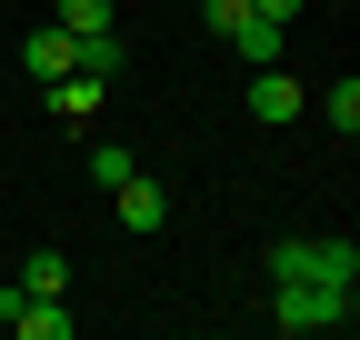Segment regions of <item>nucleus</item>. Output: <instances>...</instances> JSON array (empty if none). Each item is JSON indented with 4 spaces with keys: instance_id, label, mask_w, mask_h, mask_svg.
I'll return each instance as SVG.
<instances>
[{
    "instance_id": "obj_1",
    "label": "nucleus",
    "mask_w": 360,
    "mask_h": 340,
    "mask_svg": "<svg viewBox=\"0 0 360 340\" xmlns=\"http://www.w3.org/2000/svg\"><path fill=\"white\" fill-rule=\"evenodd\" d=\"M270 280H340L360 290V240H270Z\"/></svg>"
},
{
    "instance_id": "obj_2",
    "label": "nucleus",
    "mask_w": 360,
    "mask_h": 340,
    "mask_svg": "<svg viewBox=\"0 0 360 340\" xmlns=\"http://www.w3.org/2000/svg\"><path fill=\"white\" fill-rule=\"evenodd\" d=\"M270 320L281 330H350V290L340 280H270Z\"/></svg>"
},
{
    "instance_id": "obj_3",
    "label": "nucleus",
    "mask_w": 360,
    "mask_h": 340,
    "mask_svg": "<svg viewBox=\"0 0 360 340\" xmlns=\"http://www.w3.org/2000/svg\"><path fill=\"white\" fill-rule=\"evenodd\" d=\"M0 330H20V340H70V310L51 301V290H0Z\"/></svg>"
},
{
    "instance_id": "obj_4",
    "label": "nucleus",
    "mask_w": 360,
    "mask_h": 340,
    "mask_svg": "<svg viewBox=\"0 0 360 340\" xmlns=\"http://www.w3.org/2000/svg\"><path fill=\"white\" fill-rule=\"evenodd\" d=\"M300 110H310V91H300L281 60H270V70H250V120H270V131H281V120H300Z\"/></svg>"
},
{
    "instance_id": "obj_5",
    "label": "nucleus",
    "mask_w": 360,
    "mask_h": 340,
    "mask_svg": "<svg viewBox=\"0 0 360 340\" xmlns=\"http://www.w3.org/2000/svg\"><path fill=\"white\" fill-rule=\"evenodd\" d=\"M110 200H120V230H160V221H170V200H160V181H141V170H130V181H120Z\"/></svg>"
},
{
    "instance_id": "obj_6",
    "label": "nucleus",
    "mask_w": 360,
    "mask_h": 340,
    "mask_svg": "<svg viewBox=\"0 0 360 340\" xmlns=\"http://www.w3.org/2000/svg\"><path fill=\"white\" fill-rule=\"evenodd\" d=\"M20 60H30V70H40V80H60V70H70V60H80V40H70V30H60V20H51V30H30V40H20Z\"/></svg>"
},
{
    "instance_id": "obj_7",
    "label": "nucleus",
    "mask_w": 360,
    "mask_h": 340,
    "mask_svg": "<svg viewBox=\"0 0 360 340\" xmlns=\"http://www.w3.org/2000/svg\"><path fill=\"white\" fill-rule=\"evenodd\" d=\"M60 280H70V261L40 240V250H20V280H11V290H51V301H60Z\"/></svg>"
},
{
    "instance_id": "obj_8",
    "label": "nucleus",
    "mask_w": 360,
    "mask_h": 340,
    "mask_svg": "<svg viewBox=\"0 0 360 340\" xmlns=\"http://www.w3.org/2000/svg\"><path fill=\"white\" fill-rule=\"evenodd\" d=\"M231 51H240L250 70H270V60H281V20H260V11H250V20L231 30Z\"/></svg>"
},
{
    "instance_id": "obj_9",
    "label": "nucleus",
    "mask_w": 360,
    "mask_h": 340,
    "mask_svg": "<svg viewBox=\"0 0 360 340\" xmlns=\"http://www.w3.org/2000/svg\"><path fill=\"white\" fill-rule=\"evenodd\" d=\"M51 110L60 120H90V110H101V80H90V70H60L51 80Z\"/></svg>"
},
{
    "instance_id": "obj_10",
    "label": "nucleus",
    "mask_w": 360,
    "mask_h": 340,
    "mask_svg": "<svg viewBox=\"0 0 360 340\" xmlns=\"http://www.w3.org/2000/svg\"><path fill=\"white\" fill-rule=\"evenodd\" d=\"M321 120H330V131H340V140L360 131V80H350V70L330 80V91H321Z\"/></svg>"
},
{
    "instance_id": "obj_11",
    "label": "nucleus",
    "mask_w": 360,
    "mask_h": 340,
    "mask_svg": "<svg viewBox=\"0 0 360 340\" xmlns=\"http://www.w3.org/2000/svg\"><path fill=\"white\" fill-rule=\"evenodd\" d=\"M130 170H141V160H130V150H110V140H90V181H101V190H120V181H130Z\"/></svg>"
},
{
    "instance_id": "obj_12",
    "label": "nucleus",
    "mask_w": 360,
    "mask_h": 340,
    "mask_svg": "<svg viewBox=\"0 0 360 340\" xmlns=\"http://www.w3.org/2000/svg\"><path fill=\"white\" fill-rule=\"evenodd\" d=\"M60 30L90 40V30H110V0H60Z\"/></svg>"
},
{
    "instance_id": "obj_13",
    "label": "nucleus",
    "mask_w": 360,
    "mask_h": 340,
    "mask_svg": "<svg viewBox=\"0 0 360 340\" xmlns=\"http://www.w3.org/2000/svg\"><path fill=\"white\" fill-rule=\"evenodd\" d=\"M200 20H210V30H220V40H231V30H240V20H250V0H200Z\"/></svg>"
},
{
    "instance_id": "obj_14",
    "label": "nucleus",
    "mask_w": 360,
    "mask_h": 340,
    "mask_svg": "<svg viewBox=\"0 0 360 340\" xmlns=\"http://www.w3.org/2000/svg\"><path fill=\"white\" fill-rule=\"evenodd\" d=\"M250 11H260V20H281V30H290V11H300V0H250Z\"/></svg>"
}]
</instances>
